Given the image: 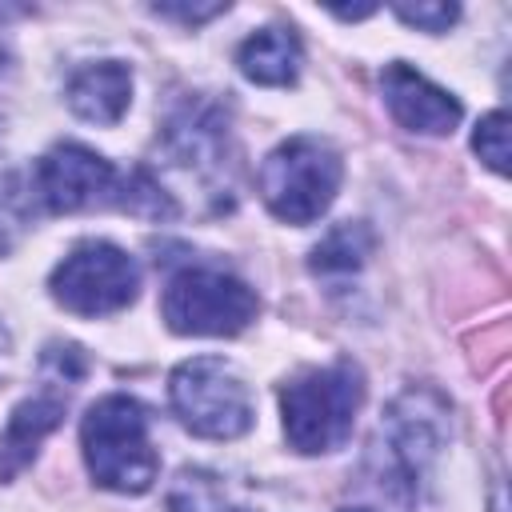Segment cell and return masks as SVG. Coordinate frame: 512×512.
Here are the masks:
<instances>
[{"mask_svg": "<svg viewBox=\"0 0 512 512\" xmlns=\"http://www.w3.org/2000/svg\"><path fill=\"white\" fill-rule=\"evenodd\" d=\"M80 444H84V464L92 480L108 492L140 496L152 488L160 472V456L148 436V412L140 400L112 392L100 396L80 424Z\"/></svg>", "mask_w": 512, "mask_h": 512, "instance_id": "1", "label": "cell"}, {"mask_svg": "<svg viewBox=\"0 0 512 512\" xmlns=\"http://www.w3.org/2000/svg\"><path fill=\"white\" fill-rule=\"evenodd\" d=\"M360 404H364V376L352 360L300 372L280 388L284 436L304 456L336 452L352 436Z\"/></svg>", "mask_w": 512, "mask_h": 512, "instance_id": "2", "label": "cell"}, {"mask_svg": "<svg viewBox=\"0 0 512 512\" xmlns=\"http://www.w3.org/2000/svg\"><path fill=\"white\" fill-rule=\"evenodd\" d=\"M256 180H260V200L276 220L312 224L332 208L344 180V160L320 136H292L268 152Z\"/></svg>", "mask_w": 512, "mask_h": 512, "instance_id": "3", "label": "cell"}, {"mask_svg": "<svg viewBox=\"0 0 512 512\" xmlns=\"http://www.w3.org/2000/svg\"><path fill=\"white\" fill-rule=\"evenodd\" d=\"M256 312L260 300L240 276L204 264L180 268L160 300V316L176 336H236L256 320Z\"/></svg>", "mask_w": 512, "mask_h": 512, "instance_id": "4", "label": "cell"}, {"mask_svg": "<svg viewBox=\"0 0 512 512\" xmlns=\"http://www.w3.org/2000/svg\"><path fill=\"white\" fill-rule=\"evenodd\" d=\"M168 400L180 424L204 440H236L252 428L248 384L220 356H192L172 368Z\"/></svg>", "mask_w": 512, "mask_h": 512, "instance_id": "5", "label": "cell"}, {"mask_svg": "<svg viewBox=\"0 0 512 512\" xmlns=\"http://www.w3.org/2000/svg\"><path fill=\"white\" fill-rule=\"evenodd\" d=\"M140 268L136 260L108 244V240H84L76 244L48 276L52 300L72 316H112L136 300Z\"/></svg>", "mask_w": 512, "mask_h": 512, "instance_id": "6", "label": "cell"}, {"mask_svg": "<svg viewBox=\"0 0 512 512\" xmlns=\"http://www.w3.org/2000/svg\"><path fill=\"white\" fill-rule=\"evenodd\" d=\"M36 196L48 212H84L96 204H116L124 196V172H116L100 152L84 144H56L36 164Z\"/></svg>", "mask_w": 512, "mask_h": 512, "instance_id": "7", "label": "cell"}, {"mask_svg": "<svg viewBox=\"0 0 512 512\" xmlns=\"http://www.w3.org/2000/svg\"><path fill=\"white\" fill-rule=\"evenodd\" d=\"M384 448H388V468L400 476V484L416 488L424 464L436 456L444 440V404L432 392H404L388 416H384Z\"/></svg>", "mask_w": 512, "mask_h": 512, "instance_id": "8", "label": "cell"}, {"mask_svg": "<svg viewBox=\"0 0 512 512\" xmlns=\"http://www.w3.org/2000/svg\"><path fill=\"white\" fill-rule=\"evenodd\" d=\"M164 156L172 168L208 180L228 168V120L220 108L192 100L176 108L164 124Z\"/></svg>", "mask_w": 512, "mask_h": 512, "instance_id": "9", "label": "cell"}, {"mask_svg": "<svg viewBox=\"0 0 512 512\" xmlns=\"http://www.w3.org/2000/svg\"><path fill=\"white\" fill-rule=\"evenodd\" d=\"M380 88H384V104H388L392 120L400 128H408V132L448 136L460 124V116H464V108H460V100L452 92L436 88L428 76H420L404 60H396V64L384 68Z\"/></svg>", "mask_w": 512, "mask_h": 512, "instance_id": "10", "label": "cell"}, {"mask_svg": "<svg viewBox=\"0 0 512 512\" xmlns=\"http://www.w3.org/2000/svg\"><path fill=\"white\" fill-rule=\"evenodd\" d=\"M64 100H68V108L80 120L100 124V128H112L128 112V104H132V72L120 60L84 64V68H76L68 76Z\"/></svg>", "mask_w": 512, "mask_h": 512, "instance_id": "11", "label": "cell"}, {"mask_svg": "<svg viewBox=\"0 0 512 512\" xmlns=\"http://www.w3.org/2000/svg\"><path fill=\"white\" fill-rule=\"evenodd\" d=\"M64 420V400L56 396H32L20 400L8 416V428L0 436V480H12L24 464H32L40 440Z\"/></svg>", "mask_w": 512, "mask_h": 512, "instance_id": "12", "label": "cell"}, {"mask_svg": "<svg viewBox=\"0 0 512 512\" xmlns=\"http://www.w3.org/2000/svg\"><path fill=\"white\" fill-rule=\"evenodd\" d=\"M300 40L292 28H260L252 32L240 52H236V64L240 72L252 80V84H268V88H284V84H296L300 76Z\"/></svg>", "mask_w": 512, "mask_h": 512, "instance_id": "13", "label": "cell"}, {"mask_svg": "<svg viewBox=\"0 0 512 512\" xmlns=\"http://www.w3.org/2000/svg\"><path fill=\"white\" fill-rule=\"evenodd\" d=\"M372 248H376L372 228L360 224V220H344V224H336V228L312 248L308 268H312L316 276H324V280H348V276H356V272L368 264Z\"/></svg>", "mask_w": 512, "mask_h": 512, "instance_id": "14", "label": "cell"}, {"mask_svg": "<svg viewBox=\"0 0 512 512\" xmlns=\"http://www.w3.org/2000/svg\"><path fill=\"white\" fill-rule=\"evenodd\" d=\"M168 512H248V504L224 476L208 468H184L168 488Z\"/></svg>", "mask_w": 512, "mask_h": 512, "instance_id": "15", "label": "cell"}, {"mask_svg": "<svg viewBox=\"0 0 512 512\" xmlns=\"http://www.w3.org/2000/svg\"><path fill=\"white\" fill-rule=\"evenodd\" d=\"M472 148H476V156H480L492 172H500V176L508 172V112H504V108L488 112V116L476 124Z\"/></svg>", "mask_w": 512, "mask_h": 512, "instance_id": "16", "label": "cell"}, {"mask_svg": "<svg viewBox=\"0 0 512 512\" xmlns=\"http://www.w3.org/2000/svg\"><path fill=\"white\" fill-rule=\"evenodd\" d=\"M392 12L404 20V24H412V28H420V32H448L452 24H456V16H460V8L456 4H448V0H420V4H392Z\"/></svg>", "mask_w": 512, "mask_h": 512, "instance_id": "17", "label": "cell"}, {"mask_svg": "<svg viewBox=\"0 0 512 512\" xmlns=\"http://www.w3.org/2000/svg\"><path fill=\"white\" fill-rule=\"evenodd\" d=\"M152 12L168 16V20H180V24H204L220 12H228V4H156Z\"/></svg>", "mask_w": 512, "mask_h": 512, "instance_id": "18", "label": "cell"}, {"mask_svg": "<svg viewBox=\"0 0 512 512\" xmlns=\"http://www.w3.org/2000/svg\"><path fill=\"white\" fill-rule=\"evenodd\" d=\"M8 352H12V336H8V328L0 324V360H8Z\"/></svg>", "mask_w": 512, "mask_h": 512, "instance_id": "19", "label": "cell"}, {"mask_svg": "<svg viewBox=\"0 0 512 512\" xmlns=\"http://www.w3.org/2000/svg\"><path fill=\"white\" fill-rule=\"evenodd\" d=\"M4 76H8V44L0 36V84H4Z\"/></svg>", "mask_w": 512, "mask_h": 512, "instance_id": "20", "label": "cell"}, {"mask_svg": "<svg viewBox=\"0 0 512 512\" xmlns=\"http://www.w3.org/2000/svg\"><path fill=\"white\" fill-rule=\"evenodd\" d=\"M344 512H368V508H344Z\"/></svg>", "mask_w": 512, "mask_h": 512, "instance_id": "21", "label": "cell"}]
</instances>
